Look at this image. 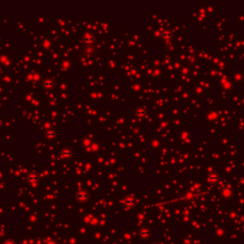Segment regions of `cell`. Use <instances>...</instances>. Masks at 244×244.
<instances>
[{"instance_id":"8","label":"cell","mask_w":244,"mask_h":244,"mask_svg":"<svg viewBox=\"0 0 244 244\" xmlns=\"http://www.w3.org/2000/svg\"><path fill=\"white\" fill-rule=\"evenodd\" d=\"M43 88L48 91L53 90L55 88V81L53 79H50V78L49 79H46L44 83H43Z\"/></svg>"},{"instance_id":"12","label":"cell","mask_w":244,"mask_h":244,"mask_svg":"<svg viewBox=\"0 0 244 244\" xmlns=\"http://www.w3.org/2000/svg\"><path fill=\"white\" fill-rule=\"evenodd\" d=\"M72 155H73V153L70 149H64L62 152H61V156L65 159H70L72 158Z\"/></svg>"},{"instance_id":"9","label":"cell","mask_w":244,"mask_h":244,"mask_svg":"<svg viewBox=\"0 0 244 244\" xmlns=\"http://www.w3.org/2000/svg\"><path fill=\"white\" fill-rule=\"evenodd\" d=\"M173 36V32L172 30H164L161 32V37L164 39H171Z\"/></svg>"},{"instance_id":"10","label":"cell","mask_w":244,"mask_h":244,"mask_svg":"<svg viewBox=\"0 0 244 244\" xmlns=\"http://www.w3.org/2000/svg\"><path fill=\"white\" fill-rule=\"evenodd\" d=\"M146 114H147V110H146L145 107H140V108H138V109L135 110V115H136V116L140 117V118L144 117L146 116Z\"/></svg>"},{"instance_id":"6","label":"cell","mask_w":244,"mask_h":244,"mask_svg":"<svg viewBox=\"0 0 244 244\" xmlns=\"http://www.w3.org/2000/svg\"><path fill=\"white\" fill-rule=\"evenodd\" d=\"M94 41H95V36L91 32L86 33L84 36V37L82 38V43L86 46H90V45L93 44Z\"/></svg>"},{"instance_id":"2","label":"cell","mask_w":244,"mask_h":244,"mask_svg":"<svg viewBox=\"0 0 244 244\" xmlns=\"http://www.w3.org/2000/svg\"><path fill=\"white\" fill-rule=\"evenodd\" d=\"M28 183L31 185H36L37 183L40 181V177L38 176V173H30L29 175L26 177Z\"/></svg>"},{"instance_id":"1","label":"cell","mask_w":244,"mask_h":244,"mask_svg":"<svg viewBox=\"0 0 244 244\" xmlns=\"http://www.w3.org/2000/svg\"><path fill=\"white\" fill-rule=\"evenodd\" d=\"M75 198L78 202L80 203H86L90 198V195L86 190H79L75 195Z\"/></svg>"},{"instance_id":"7","label":"cell","mask_w":244,"mask_h":244,"mask_svg":"<svg viewBox=\"0 0 244 244\" xmlns=\"http://www.w3.org/2000/svg\"><path fill=\"white\" fill-rule=\"evenodd\" d=\"M124 204L127 208H134L137 204V200L135 196H128L124 200Z\"/></svg>"},{"instance_id":"15","label":"cell","mask_w":244,"mask_h":244,"mask_svg":"<svg viewBox=\"0 0 244 244\" xmlns=\"http://www.w3.org/2000/svg\"><path fill=\"white\" fill-rule=\"evenodd\" d=\"M3 232V226L0 224V234H1V233Z\"/></svg>"},{"instance_id":"4","label":"cell","mask_w":244,"mask_h":244,"mask_svg":"<svg viewBox=\"0 0 244 244\" xmlns=\"http://www.w3.org/2000/svg\"><path fill=\"white\" fill-rule=\"evenodd\" d=\"M207 180L208 182H210L211 184H216L220 181V176L219 173L216 172H212L207 176Z\"/></svg>"},{"instance_id":"5","label":"cell","mask_w":244,"mask_h":244,"mask_svg":"<svg viewBox=\"0 0 244 244\" xmlns=\"http://www.w3.org/2000/svg\"><path fill=\"white\" fill-rule=\"evenodd\" d=\"M138 234H139V237H140V238L146 240V239H149L151 238V236H152V231H151L150 228L143 227V228H141L140 230H139Z\"/></svg>"},{"instance_id":"11","label":"cell","mask_w":244,"mask_h":244,"mask_svg":"<svg viewBox=\"0 0 244 244\" xmlns=\"http://www.w3.org/2000/svg\"><path fill=\"white\" fill-rule=\"evenodd\" d=\"M45 137L50 139V140H53L56 137V132L55 130H48L47 132L45 133Z\"/></svg>"},{"instance_id":"14","label":"cell","mask_w":244,"mask_h":244,"mask_svg":"<svg viewBox=\"0 0 244 244\" xmlns=\"http://www.w3.org/2000/svg\"><path fill=\"white\" fill-rule=\"evenodd\" d=\"M47 244H57V242L55 240H49L47 242Z\"/></svg>"},{"instance_id":"3","label":"cell","mask_w":244,"mask_h":244,"mask_svg":"<svg viewBox=\"0 0 244 244\" xmlns=\"http://www.w3.org/2000/svg\"><path fill=\"white\" fill-rule=\"evenodd\" d=\"M220 196L224 199H227V200L228 199H231L233 197V196H234V190H233V188H231L229 186L223 188L220 191Z\"/></svg>"},{"instance_id":"13","label":"cell","mask_w":244,"mask_h":244,"mask_svg":"<svg viewBox=\"0 0 244 244\" xmlns=\"http://www.w3.org/2000/svg\"><path fill=\"white\" fill-rule=\"evenodd\" d=\"M3 244H16V242L13 239H7L6 241H4Z\"/></svg>"}]
</instances>
